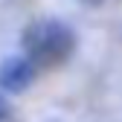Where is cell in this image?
Wrapping results in <instances>:
<instances>
[{"mask_svg": "<svg viewBox=\"0 0 122 122\" xmlns=\"http://www.w3.org/2000/svg\"><path fill=\"white\" fill-rule=\"evenodd\" d=\"M26 50L32 55V61L41 64H55V61L67 58L73 50V32L61 23H41L35 26L26 38Z\"/></svg>", "mask_w": 122, "mask_h": 122, "instance_id": "obj_1", "label": "cell"}, {"mask_svg": "<svg viewBox=\"0 0 122 122\" xmlns=\"http://www.w3.org/2000/svg\"><path fill=\"white\" fill-rule=\"evenodd\" d=\"M6 113H9V105H6V99H3V96H0V119H3Z\"/></svg>", "mask_w": 122, "mask_h": 122, "instance_id": "obj_3", "label": "cell"}, {"mask_svg": "<svg viewBox=\"0 0 122 122\" xmlns=\"http://www.w3.org/2000/svg\"><path fill=\"white\" fill-rule=\"evenodd\" d=\"M35 76V64L26 58H9L0 67V84L6 90H23Z\"/></svg>", "mask_w": 122, "mask_h": 122, "instance_id": "obj_2", "label": "cell"}]
</instances>
